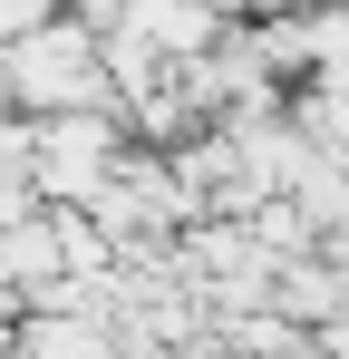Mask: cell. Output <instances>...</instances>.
Masks as SVG:
<instances>
[{
    "mask_svg": "<svg viewBox=\"0 0 349 359\" xmlns=\"http://www.w3.org/2000/svg\"><path fill=\"white\" fill-rule=\"evenodd\" d=\"M0 68H10V107L20 117H68V107H116L107 88V59H97V29L88 20H39L29 39H10L0 49Z\"/></svg>",
    "mask_w": 349,
    "mask_h": 359,
    "instance_id": "cell-1",
    "label": "cell"
}]
</instances>
